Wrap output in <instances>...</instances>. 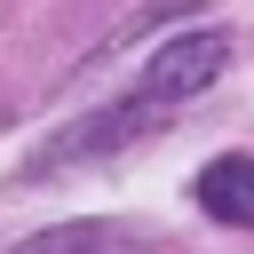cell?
<instances>
[{
  "mask_svg": "<svg viewBox=\"0 0 254 254\" xmlns=\"http://www.w3.org/2000/svg\"><path fill=\"white\" fill-rule=\"evenodd\" d=\"M190 198H198V214H214V222H230V230H254V151L206 159L198 183H190Z\"/></svg>",
  "mask_w": 254,
  "mask_h": 254,
  "instance_id": "cell-2",
  "label": "cell"
},
{
  "mask_svg": "<svg viewBox=\"0 0 254 254\" xmlns=\"http://www.w3.org/2000/svg\"><path fill=\"white\" fill-rule=\"evenodd\" d=\"M222 64H230V40H222V32H175V40L143 64V79H135L111 111H95L87 127L56 135V143L40 151V167H56V159H87V151H119V143H135V135L167 127L190 95H206V87H214V71H222Z\"/></svg>",
  "mask_w": 254,
  "mask_h": 254,
  "instance_id": "cell-1",
  "label": "cell"
},
{
  "mask_svg": "<svg viewBox=\"0 0 254 254\" xmlns=\"http://www.w3.org/2000/svg\"><path fill=\"white\" fill-rule=\"evenodd\" d=\"M16 254H151L135 230H119V222H64V230H40V238H24Z\"/></svg>",
  "mask_w": 254,
  "mask_h": 254,
  "instance_id": "cell-3",
  "label": "cell"
}]
</instances>
